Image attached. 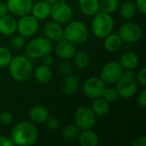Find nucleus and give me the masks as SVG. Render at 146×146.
<instances>
[{
    "mask_svg": "<svg viewBox=\"0 0 146 146\" xmlns=\"http://www.w3.org/2000/svg\"><path fill=\"white\" fill-rule=\"evenodd\" d=\"M10 139L14 145H33L38 139V131L33 123L22 121L16 124L12 128Z\"/></svg>",
    "mask_w": 146,
    "mask_h": 146,
    "instance_id": "obj_1",
    "label": "nucleus"
},
{
    "mask_svg": "<svg viewBox=\"0 0 146 146\" xmlns=\"http://www.w3.org/2000/svg\"><path fill=\"white\" fill-rule=\"evenodd\" d=\"M8 66L11 77L18 82L28 80L33 73V68L30 60L23 56L12 57Z\"/></svg>",
    "mask_w": 146,
    "mask_h": 146,
    "instance_id": "obj_2",
    "label": "nucleus"
},
{
    "mask_svg": "<svg viewBox=\"0 0 146 146\" xmlns=\"http://www.w3.org/2000/svg\"><path fill=\"white\" fill-rule=\"evenodd\" d=\"M89 36L88 29L80 21H70L63 29V38L74 44H84Z\"/></svg>",
    "mask_w": 146,
    "mask_h": 146,
    "instance_id": "obj_3",
    "label": "nucleus"
},
{
    "mask_svg": "<svg viewBox=\"0 0 146 146\" xmlns=\"http://www.w3.org/2000/svg\"><path fill=\"white\" fill-rule=\"evenodd\" d=\"M92 23V30L95 37L98 38H104L112 33L114 28V19L110 14L98 11L93 15Z\"/></svg>",
    "mask_w": 146,
    "mask_h": 146,
    "instance_id": "obj_4",
    "label": "nucleus"
},
{
    "mask_svg": "<svg viewBox=\"0 0 146 146\" xmlns=\"http://www.w3.org/2000/svg\"><path fill=\"white\" fill-rule=\"evenodd\" d=\"M52 44L50 40L45 37H38L33 38L26 46V52L28 56L33 58H41L50 54Z\"/></svg>",
    "mask_w": 146,
    "mask_h": 146,
    "instance_id": "obj_5",
    "label": "nucleus"
},
{
    "mask_svg": "<svg viewBox=\"0 0 146 146\" xmlns=\"http://www.w3.org/2000/svg\"><path fill=\"white\" fill-rule=\"evenodd\" d=\"M74 124L80 130L92 129L97 122V115L90 107H80L74 115Z\"/></svg>",
    "mask_w": 146,
    "mask_h": 146,
    "instance_id": "obj_6",
    "label": "nucleus"
},
{
    "mask_svg": "<svg viewBox=\"0 0 146 146\" xmlns=\"http://www.w3.org/2000/svg\"><path fill=\"white\" fill-rule=\"evenodd\" d=\"M50 16L58 24H67L73 17V10L66 2L57 1L51 5Z\"/></svg>",
    "mask_w": 146,
    "mask_h": 146,
    "instance_id": "obj_7",
    "label": "nucleus"
},
{
    "mask_svg": "<svg viewBox=\"0 0 146 146\" xmlns=\"http://www.w3.org/2000/svg\"><path fill=\"white\" fill-rule=\"evenodd\" d=\"M39 27L38 20L28 14L21 17L17 21V31L23 38H27L36 34Z\"/></svg>",
    "mask_w": 146,
    "mask_h": 146,
    "instance_id": "obj_8",
    "label": "nucleus"
},
{
    "mask_svg": "<svg viewBox=\"0 0 146 146\" xmlns=\"http://www.w3.org/2000/svg\"><path fill=\"white\" fill-rule=\"evenodd\" d=\"M123 68L118 62L110 61L104 64L100 71V79L108 85L115 84L121 77Z\"/></svg>",
    "mask_w": 146,
    "mask_h": 146,
    "instance_id": "obj_9",
    "label": "nucleus"
},
{
    "mask_svg": "<svg viewBox=\"0 0 146 146\" xmlns=\"http://www.w3.org/2000/svg\"><path fill=\"white\" fill-rule=\"evenodd\" d=\"M105 88L106 84L98 77H91L87 79L82 86L83 93L92 99L102 97Z\"/></svg>",
    "mask_w": 146,
    "mask_h": 146,
    "instance_id": "obj_10",
    "label": "nucleus"
},
{
    "mask_svg": "<svg viewBox=\"0 0 146 146\" xmlns=\"http://www.w3.org/2000/svg\"><path fill=\"white\" fill-rule=\"evenodd\" d=\"M118 34L126 43H136L142 37V29L137 23L127 22L121 26Z\"/></svg>",
    "mask_w": 146,
    "mask_h": 146,
    "instance_id": "obj_11",
    "label": "nucleus"
},
{
    "mask_svg": "<svg viewBox=\"0 0 146 146\" xmlns=\"http://www.w3.org/2000/svg\"><path fill=\"white\" fill-rule=\"evenodd\" d=\"M115 84V89L119 94V97L123 98H130L134 96L137 92L138 87L135 79L121 76Z\"/></svg>",
    "mask_w": 146,
    "mask_h": 146,
    "instance_id": "obj_12",
    "label": "nucleus"
},
{
    "mask_svg": "<svg viewBox=\"0 0 146 146\" xmlns=\"http://www.w3.org/2000/svg\"><path fill=\"white\" fill-rule=\"evenodd\" d=\"M6 4L9 11L17 16H23L31 13L32 0H7Z\"/></svg>",
    "mask_w": 146,
    "mask_h": 146,
    "instance_id": "obj_13",
    "label": "nucleus"
},
{
    "mask_svg": "<svg viewBox=\"0 0 146 146\" xmlns=\"http://www.w3.org/2000/svg\"><path fill=\"white\" fill-rule=\"evenodd\" d=\"M76 51V48L74 44L70 41L62 38L57 41V44L55 48L56 54L62 59H70L74 56Z\"/></svg>",
    "mask_w": 146,
    "mask_h": 146,
    "instance_id": "obj_14",
    "label": "nucleus"
},
{
    "mask_svg": "<svg viewBox=\"0 0 146 146\" xmlns=\"http://www.w3.org/2000/svg\"><path fill=\"white\" fill-rule=\"evenodd\" d=\"M43 33L44 37L50 40L58 41L63 38V29L61 27V24L55 21L47 22L43 27Z\"/></svg>",
    "mask_w": 146,
    "mask_h": 146,
    "instance_id": "obj_15",
    "label": "nucleus"
},
{
    "mask_svg": "<svg viewBox=\"0 0 146 146\" xmlns=\"http://www.w3.org/2000/svg\"><path fill=\"white\" fill-rule=\"evenodd\" d=\"M28 116L31 121L36 124L45 123L47 119L50 117L48 110L42 105H35L28 112Z\"/></svg>",
    "mask_w": 146,
    "mask_h": 146,
    "instance_id": "obj_16",
    "label": "nucleus"
},
{
    "mask_svg": "<svg viewBox=\"0 0 146 146\" xmlns=\"http://www.w3.org/2000/svg\"><path fill=\"white\" fill-rule=\"evenodd\" d=\"M17 31V21L8 15L0 17V33L4 36L13 35Z\"/></svg>",
    "mask_w": 146,
    "mask_h": 146,
    "instance_id": "obj_17",
    "label": "nucleus"
},
{
    "mask_svg": "<svg viewBox=\"0 0 146 146\" xmlns=\"http://www.w3.org/2000/svg\"><path fill=\"white\" fill-rule=\"evenodd\" d=\"M51 10V4L45 1H40L33 5L32 7V15H33L36 19L45 20L50 17Z\"/></svg>",
    "mask_w": 146,
    "mask_h": 146,
    "instance_id": "obj_18",
    "label": "nucleus"
},
{
    "mask_svg": "<svg viewBox=\"0 0 146 146\" xmlns=\"http://www.w3.org/2000/svg\"><path fill=\"white\" fill-rule=\"evenodd\" d=\"M79 8L86 16H93L100 11V0H80Z\"/></svg>",
    "mask_w": 146,
    "mask_h": 146,
    "instance_id": "obj_19",
    "label": "nucleus"
},
{
    "mask_svg": "<svg viewBox=\"0 0 146 146\" xmlns=\"http://www.w3.org/2000/svg\"><path fill=\"white\" fill-rule=\"evenodd\" d=\"M78 141L81 146H97L99 143V137L92 129L82 130L78 136Z\"/></svg>",
    "mask_w": 146,
    "mask_h": 146,
    "instance_id": "obj_20",
    "label": "nucleus"
},
{
    "mask_svg": "<svg viewBox=\"0 0 146 146\" xmlns=\"http://www.w3.org/2000/svg\"><path fill=\"white\" fill-rule=\"evenodd\" d=\"M118 62L122 67V68L134 69L139 63V58L138 55L133 52H125L121 56Z\"/></svg>",
    "mask_w": 146,
    "mask_h": 146,
    "instance_id": "obj_21",
    "label": "nucleus"
},
{
    "mask_svg": "<svg viewBox=\"0 0 146 146\" xmlns=\"http://www.w3.org/2000/svg\"><path fill=\"white\" fill-rule=\"evenodd\" d=\"M91 109L97 116H104L110 112V105L107 100H105L103 97H100L93 99Z\"/></svg>",
    "mask_w": 146,
    "mask_h": 146,
    "instance_id": "obj_22",
    "label": "nucleus"
},
{
    "mask_svg": "<svg viewBox=\"0 0 146 146\" xmlns=\"http://www.w3.org/2000/svg\"><path fill=\"white\" fill-rule=\"evenodd\" d=\"M80 87V83L78 79L71 74L66 75V78L64 79L62 86V92L65 95L71 96L76 93Z\"/></svg>",
    "mask_w": 146,
    "mask_h": 146,
    "instance_id": "obj_23",
    "label": "nucleus"
},
{
    "mask_svg": "<svg viewBox=\"0 0 146 146\" xmlns=\"http://www.w3.org/2000/svg\"><path fill=\"white\" fill-rule=\"evenodd\" d=\"M122 44V40L118 33H110L104 38V48L107 51L114 53L119 50Z\"/></svg>",
    "mask_w": 146,
    "mask_h": 146,
    "instance_id": "obj_24",
    "label": "nucleus"
},
{
    "mask_svg": "<svg viewBox=\"0 0 146 146\" xmlns=\"http://www.w3.org/2000/svg\"><path fill=\"white\" fill-rule=\"evenodd\" d=\"M33 74L35 80L41 84L48 83L52 78V71L50 69V67L45 66L44 64L38 66L35 70H33Z\"/></svg>",
    "mask_w": 146,
    "mask_h": 146,
    "instance_id": "obj_25",
    "label": "nucleus"
},
{
    "mask_svg": "<svg viewBox=\"0 0 146 146\" xmlns=\"http://www.w3.org/2000/svg\"><path fill=\"white\" fill-rule=\"evenodd\" d=\"M136 13H137V8L133 2L127 0L121 4L120 9V14L123 19L125 20L133 19L136 15Z\"/></svg>",
    "mask_w": 146,
    "mask_h": 146,
    "instance_id": "obj_26",
    "label": "nucleus"
},
{
    "mask_svg": "<svg viewBox=\"0 0 146 146\" xmlns=\"http://www.w3.org/2000/svg\"><path fill=\"white\" fill-rule=\"evenodd\" d=\"M80 133V132L78 127L74 123H70L64 127L62 132V137L65 141L72 142L78 139Z\"/></svg>",
    "mask_w": 146,
    "mask_h": 146,
    "instance_id": "obj_27",
    "label": "nucleus"
},
{
    "mask_svg": "<svg viewBox=\"0 0 146 146\" xmlns=\"http://www.w3.org/2000/svg\"><path fill=\"white\" fill-rule=\"evenodd\" d=\"M74 59V64L78 68H86L90 62V59L88 55L84 51H75L74 56L72 57Z\"/></svg>",
    "mask_w": 146,
    "mask_h": 146,
    "instance_id": "obj_28",
    "label": "nucleus"
},
{
    "mask_svg": "<svg viewBox=\"0 0 146 146\" xmlns=\"http://www.w3.org/2000/svg\"><path fill=\"white\" fill-rule=\"evenodd\" d=\"M119 7L118 0H101L100 10L108 14H111L116 11Z\"/></svg>",
    "mask_w": 146,
    "mask_h": 146,
    "instance_id": "obj_29",
    "label": "nucleus"
},
{
    "mask_svg": "<svg viewBox=\"0 0 146 146\" xmlns=\"http://www.w3.org/2000/svg\"><path fill=\"white\" fill-rule=\"evenodd\" d=\"M12 57V54L8 48L0 46V68L7 67L9 64Z\"/></svg>",
    "mask_w": 146,
    "mask_h": 146,
    "instance_id": "obj_30",
    "label": "nucleus"
},
{
    "mask_svg": "<svg viewBox=\"0 0 146 146\" xmlns=\"http://www.w3.org/2000/svg\"><path fill=\"white\" fill-rule=\"evenodd\" d=\"M102 97L105 100H107L109 103H113V102H115L119 98V94L115 88L106 87Z\"/></svg>",
    "mask_w": 146,
    "mask_h": 146,
    "instance_id": "obj_31",
    "label": "nucleus"
},
{
    "mask_svg": "<svg viewBox=\"0 0 146 146\" xmlns=\"http://www.w3.org/2000/svg\"><path fill=\"white\" fill-rule=\"evenodd\" d=\"M14 121V117L11 113L8 111H3L0 113V124L3 127L10 126Z\"/></svg>",
    "mask_w": 146,
    "mask_h": 146,
    "instance_id": "obj_32",
    "label": "nucleus"
},
{
    "mask_svg": "<svg viewBox=\"0 0 146 146\" xmlns=\"http://www.w3.org/2000/svg\"><path fill=\"white\" fill-rule=\"evenodd\" d=\"M10 44H11V46L14 49H15V50H21L25 45V38H23L21 35L15 36L11 39Z\"/></svg>",
    "mask_w": 146,
    "mask_h": 146,
    "instance_id": "obj_33",
    "label": "nucleus"
},
{
    "mask_svg": "<svg viewBox=\"0 0 146 146\" xmlns=\"http://www.w3.org/2000/svg\"><path fill=\"white\" fill-rule=\"evenodd\" d=\"M45 123H46V127L50 131H56L59 129L61 126L59 120L56 117H49L45 121Z\"/></svg>",
    "mask_w": 146,
    "mask_h": 146,
    "instance_id": "obj_34",
    "label": "nucleus"
},
{
    "mask_svg": "<svg viewBox=\"0 0 146 146\" xmlns=\"http://www.w3.org/2000/svg\"><path fill=\"white\" fill-rule=\"evenodd\" d=\"M136 80L142 86H146V68H143L139 70V72L136 74Z\"/></svg>",
    "mask_w": 146,
    "mask_h": 146,
    "instance_id": "obj_35",
    "label": "nucleus"
},
{
    "mask_svg": "<svg viewBox=\"0 0 146 146\" xmlns=\"http://www.w3.org/2000/svg\"><path fill=\"white\" fill-rule=\"evenodd\" d=\"M137 104L138 105L142 108V109H145L146 108V91L143 90L139 95L137 98Z\"/></svg>",
    "mask_w": 146,
    "mask_h": 146,
    "instance_id": "obj_36",
    "label": "nucleus"
},
{
    "mask_svg": "<svg viewBox=\"0 0 146 146\" xmlns=\"http://www.w3.org/2000/svg\"><path fill=\"white\" fill-rule=\"evenodd\" d=\"M60 70L62 74L65 75H68V74H71L73 71V66L69 62H62L60 65Z\"/></svg>",
    "mask_w": 146,
    "mask_h": 146,
    "instance_id": "obj_37",
    "label": "nucleus"
},
{
    "mask_svg": "<svg viewBox=\"0 0 146 146\" xmlns=\"http://www.w3.org/2000/svg\"><path fill=\"white\" fill-rule=\"evenodd\" d=\"M134 3L137 10H139L143 15L146 14V0H135Z\"/></svg>",
    "mask_w": 146,
    "mask_h": 146,
    "instance_id": "obj_38",
    "label": "nucleus"
},
{
    "mask_svg": "<svg viewBox=\"0 0 146 146\" xmlns=\"http://www.w3.org/2000/svg\"><path fill=\"white\" fill-rule=\"evenodd\" d=\"M14 144L10 138L7 136H0V146H13Z\"/></svg>",
    "mask_w": 146,
    "mask_h": 146,
    "instance_id": "obj_39",
    "label": "nucleus"
},
{
    "mask_svg": "<svg viewBox=\"0 0 146 146\" xmlns=\"http://www.w3.org/2000/svg\"><path fill=\"white\" fill-rule=\"evenodd\" d=\"M43 63L45 66L51 67L53 65V63H54V58H53V56H50V54L43 56Z\"/></svg>",
    "mask_w": 146,
    "mask_h": 146,
    "instance_id": "obj_40",
    "label": "nucleus"
},
{
    "mask_svg": "<svg viewBox=\"0 0 146 146\" xmlns=\"http://www.w3.org/2000/svg\"><path fill=\"white\" fill-rule=\"evenodd\" d=\"M134 146H145L146 145V137L145 136H140L139 138H137L133 144Z\"/></svg>",
    "mask_w": 146,
    "mask_h": 146,
    "instance_id": "obj_41",
    "label": "nucleus"
},
{
    "mask_svg": "<svg viewBox=\"0 0 146 146\" xmlns=\"http://www.w3.org/2000/svg\"><path fill=\"white\" fill-rule=\"evenodd\" d=\"M8 12H9V9L6 3L0 2V17L8 15Z\"/></svg>",
    "mask_w": 146,
    "mask_h": 146,
    "instance_id": "obj_42",
    "label": "nucleus"
},
{
    "mask_svg": "<svg viewBox=\"0 0 146 146\" xmlns=\"http://www.w3.org/2000/svg\"><path fill=\"white\" fill-rule=\"evenodd\" d=\"M121 76L127 77V78H132V79L136 80V74L134 73V71H133V69H126L125 71H122Z\"/></svg>",
    "mask_w": 146,
    "mask_h": 146,
    "instance_id": "obj_43",
    "label": "nucleus"
},
{
    "mask_svg": "<svg viewBox=\"0 0 146 146\" xmlns=\"http://www.w3.org/2000/svg\"><path fill=\"white\" fill-rule=\"evenodd\" d=\"M44 1H45V2H47V3H49L50 4H53V3H56L57 1H59V0H44Z\"/></svg>",
    "mask_w": 146,
    "mask_h": 146,
    "instance_id": "obj_44",
    "label": "nucleus"
}]
</instances>
